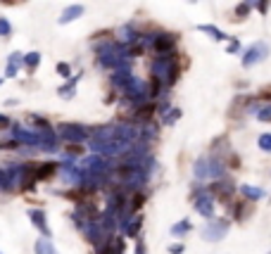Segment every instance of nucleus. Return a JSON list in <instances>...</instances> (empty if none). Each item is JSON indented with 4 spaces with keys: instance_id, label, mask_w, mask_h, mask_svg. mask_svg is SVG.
I'll use <instances>...</instances> for the list:
<instances>
[{
    "instance_id": "41",
    "label": "nucleus",
    "mask_w": 271,
    "mask_h": 254,
    "mask_svg": "<svg viewBox=\"0 0 271 254\" xmlns=\"http://www.w3.org/2000/svg\"><path fill=\"white\" fill-rule=\"evenodd\" d=\"M0 86H3V79H0Z\"/></svg>"
},
{
    "instance_id": "29",
    "label": "nucleus",
    "mask_w": 271,
    "mask_h": 254,
    "mask_svg": "<svg viewBox=\"0 0 271 254\" xmlns=\"http://www.w3.org/2000/svg\"><path fill=\"white\" fill-rule=\"evenodd\" d=\"M250 10H252V5H248V3H240V5L233 10V17H236V19H245V17L250 14Z\"/></svg>"
},
{
    "instance_id": "26",
    "label": "nucleus",
    "mask_w": 271,
    "mask_h": 254,
    "mask_svg": "<svg viewBox=\"0 0 271 254\" xmlns=\"http://www.w3.org/2000/svg\"><path fill=\"white\" fill-rule=\"evenodd\" d=\"M38 64H41V53H38V50H31V53L24 55V69H27V71H36Z\"/></svg>"
},
{
    "instance_id": "7",
    "label": "nucleus",
    "mask_w": 271,
    "mask_h": 254,
    "mask_svg": "<svg viewBox=\"0 0 271 254\" xmlns=\"http://www.w3.org/2000/svg\"><path fill=\"white\" fill-rule=\"evenodd\" d=\"M176 43H179V34L171 31H160L155 34V55H167V53H176Z\"/></svg>"
},
{
    "instance_id": "40",
    "label": "nucleus",
    "mask_w": 271,
    "mask_h": 254,
    "mask_svg": "<svg viewBox=\"0 0 271 254\" xmlns=\"http://www.w3.org/2000/svg\"><path fill=\"white\" fill-rule=\"evenodd\" d=\"M0 3H3V5H12L14 0H0Z\"/></svg>"
},
{
    "instance_id": "27",
    "label": "nucleus",
    "mask_w": 271,
    "mask_h": 254,
    "mask_svg": "<svg viewBox=\"0 0 271 254\" xmlns=\"http://www.w3.org/2000/svg\"><path fill=\"white\" fill-rule=\"evenodd\" d=\"M10 190H14L12 176H10L7 169H0V192H10Z\"/></svg>"
},
{
    "instance_id": "30",
    "label": "nucleus",
    "mask_w": 271,
    "mask_h": 254,
    "mask_svg": "<svg viewBox=\"0 0 271 254\" xmlns=\"http://www.w3.org/2000/svg\"><path fill=\"white\" fill-rule=\"evenodd\" d=\"M257 145L262 152H271V133H262V136L257 138Z\"/></svg>"
},
{
    "instance_id": "38",
    "label": "nucleus",
    "mask_w": 271,
    "mask_h": 254,
    "mask_svg": "<svg viewBox=\"0 0 271 254\" xmlns=\"http://www.w3.org/2000/svg\"><path fill=\"white\" fill-rule=\"evenodd\" d=\"M133 254H145V245H143V240L136 242V252H133Z\"/></svg>"
},
{
    "instance_id": "9",
    "label": "nucleus",
    "mask_w": 271,
    "mask_h": 254,
    "mask_svg": "<svg viewBox=\"0 0 271 254\" xmlns=\"http://www.w3.org/2000/svg\"><path fill=\"white\" fill-rule=\"evenodd\" d=\"M29 219H31V223H34L36 231H38L43 238H50V235H53V231H50V226H48V216H45L43 209H29Z\"/></svg>"
},
{
    "instance_id": "8",
    "label": "nucleus",
    "mask_w": 271,
    "mask_h": 254,
    "mask_svg": "<svg viewBox=\"0 0 271 254\" xmlns=\"http://www.w3.org/2000/svg\"><path fill=\"white\" fill-rule=\"evenodd\" d=\"M214 197H224L226 202H229V195H233V190H236V183H233V179H214V183L207 188Z\"/></svg>"
},
{
    "instance_id": "24",
    "label": "nucleus",
    "mask_w": 271,
    "mask_h": 254,
    "mask_svg": "<svg viewBox=\"0 0 271 254\" xmlns=\"http://www.w3.org/2000/svg\"><path fill=\"white\" fill-rule=\"evenodd\" d=\"M190 231H193V223H190L188 219H181L171 226V235H174V238H183V235H188Z\"/></svg>"
},
{
    "instance_id": "33",
    "label": "nucleus",
    "mask_w": 271,
    "mask_h": 254,
    "mask_svg": "<svg viewBox=\"0 0 271 254\" xmlns=\"http://www.w3.org/2000/svg\"><path fill=\"white\" fill-rule=\"evenodd\" d=\"M226 53H229V55H236V53H240V41H238V38H231L229 45H226Z\"/></svg>"
},
{
    "instance_id": "17",
    "label": "nucleus",
    "mask_w": 271,
    "mask_h": 254,
    "mask_svg": "<svg viewBox=\"0 0 271 254\" xmlns=\"http://www.w3.org/2000/svg\"><path fill=\"white\" fill-rule=\"evenodd\" d=\"M229 209H231L233 221H245L252 214V209L248 207V199H243V202H233V205H229Z\"/></svg>"
},
{
    "instance_id": "37",
    "label": "nucleus",
    "mask_w": 271,
    "mask_h": 254,
    "mask_svg": "<svg viewBox=\"0 0 271 254\" xmlns=\"http://www.w3.org/2000/svg\"><path fill=\"white\" fill-rule=\"evenodd\" d=\"M169 254H183V245H181V242L171 245V247H169Z\"/></svg>"
},
{
    "instance_id": "19",
    "label": "nucleus",
    "mask_w": 271,
    "mask_h": 254,
    "mask_svg": "<svg viewBox=\"0 0 271 254\" xmlns=\"http://www.w3.org/2000/svg\"><path fill=\"white\" fill-rule=\"evenodd\" d=\"M193 176L198 181H207L209 179V159L207 157H198L193 164Z\"/></svg>"
},
{
    "instance_id": "23",
    "label": "nucleus",
    "mask_w": 271,
    "mask_h": 254,
    "mask_svg": "<svg viewBox=\"0 0 271 254\" xmlns=\"http://www.w3.org/2000/svg\"><path fill=\"white\" fill-rule=\"evenodd\" d=\"M140 226H143V216H140V214H136V216L126 223L124 235H126V238H136V235L140 233Z\"/></svg>"
},
{
    "instance_id": "35",
    "label": "nucleus",
    "mask_w": 271,
    "mask_h": 254,
    "mask_svg": "<svg viewBox=\"0 0 271 254\" xmlns=\"http://www.w3.org/2000/svg\"><path fill=\"white\" fill-rule=\"evenodd\" d=\"M10 126H12L10 117H5V114H0V129H10Z\"/></svg>"
},
{
    "instance_id": "2",
    "label": "nucleus",
    "mask_w": 271,
    "mask_h": 254,
    "mask_svg": "<svg viewBox=\"0 0 271 254\" xmlns=\"http://www.w3.org/2000/svg\"><path fill=\"white\" fill-rule=\"evenodd\" d=\"M119 95L124 97L129 105H133V110L138 107V105L147 103L150 100V95H147V83L143 81V79H138V76H133L126 81V86L121 90H119Z\"/></svg>"
},
{
    "instance_id": "22",
    "label": "nucleus",
    "mask_w": 271,
    "mask_h": 254,
    "mask_svg": "<svg viewBox=\"0 0 271 254\" xmlns=\"http://www.w3.org/2000/svg\"><path fill=\"white\" fill-rule=\"evenodd\" d=\"M34 249H36V254H60L55 245L50 242V238H38L36 245H34Z\"/></svg>"
},
{
    "instance_id": "31",
    "label": "nucleus",
    "mask_w": 271,
    "mask_h": 254,
    "mask_svg": "<svg viewBox=\"0 0 271 254\" xmlns=\"http://www.w3.org/2000/svg\"><path fill=\"white\" fill-rule=\"evenodd\" d=\"M10 34H12V24H10V19L0 17V38H7Z\"/></svg>"
},
{
    "instance_id": "39",
    "label": "nucleus",
    "mask_w": 271,
    "mask_h": 254,
    "mask_svg": "<svg viewBox=\"0 0 271 254\" xmlns=\"http://www.w3.org/2000/svg\"><path fill=\"white\" fill-rule=\"evenodd\" d=\"M243 3H248V5H252V7L257 5V0H243Z\"/></svg>"
},
{
    "instance_id": "32",
    "label": "nucleus",
    "mask_w": 271,
    "mask_h": 254,
    "mask_svg": "<svg viewBox=\"0 0 271 254\" xmlns=\"http://www.w3.org/2000/svg\"><path fill=\"white\" fill-rule=\"evenodd\" d=\"M55 71L60 76H64V79H69V76H71V69H69V64H67V62H57Z\"/></svg>"
},
{
    "instance_id": "42",
    "label": "nucleus",
    "mask_w": 271,
    "mask_h": 254,
    "mask_svg": "<svg viewBox=\"0 0 271 254\" xmlns=\"http://www.w3.org/2000/svg\"><path fill=\"white\" fill-rule=\"evenodd\" d=\"M0 254H3V252H0Z\"/></svg>"
},
{
    "instance_id": "36",
    "label": "nucleus",
    "mask_w": 271,
    "mask_h": 254,
    "mask_svg": "<svg viewBox=\"0 0 271 254\" xmlns=\"http://www.w3.org/2000/svg\"><path fill=\"white\" fill-rule=\"evenodd\" d=\"M259 100H266V103H271V88H262V93H259Z\"/></svg>"
},
{
    "instance_id": "10",
    "label": "nucleus",
    "mask_w": 271,
    "mask_h": 254,
    "mask_svg": "<svg viewBox=\"0 0 271 254\" xmlns=\"http://www.w3.org/2000/svg\"><path fill=\"white\" fill-rule=\"evenodd\" d=\"M157 136H160V126L155 124L153 119L150 121H143V124H138V140L140 143H155L157 140Z\"/></svg>"
},
{
    "instance_id": "5",
    "label": "nucleus",
    "mask_w": 271,
    "mask_h": 254,
    "mask_svg": "<svg viewBox=\"0 0 271 254\" xmlns=\"http://www.w3.org/2000/svg\"><path fill=\"white\" fill-rule=\"evenodd\" d=\"M190 202H193L195 212L200 214V216H205V219H212L214 216V195L209 190H200L198 195H193L190 197Z\"/></svg>"
},
{
    "instance_id": "1",
    "label": "nucleus",
    "mask_w": 271,
    "mask_h": 254,
    "mask_svg": "<svg viewBox=\"0 0 271 254\" xmlns=\"http://www.w3.org/2000/svg\"><path fill=\"white\" fill-rule=\"evenodd\" d=\"M150 74L153 79L164 86V88H171L179 79V57L176 53H167V55H155L153 64H150Z\"/></svg>"
},
{
    "instance_id": "6",
    "label": "nucleus",
    "mask_w": 271,
    "mask_h": 254,
    "mask_svg": "<svg viewBox=\"0 0 271 254\" xmlns=\"http://www.w3.org/2000/svg\"><path fill=\"white\" fill-rule=\"evenodd\" d=\"M266 57H269V45L266 43H262V41H257V43H252L250 48L243 53V67L245 69H250V67H255L257 62H264Z\"/></svg>"
},
{
    "instance_id": "3",
    "label": "nucleus",
    "mask_w": 271,
    "mask_h": 254,
    "mask_svg": "<svg viewBox=\"0 0 271 254\" xmlns=\"http://www.w3.org/2000/svg\"><path fill=\"white\" fill-rule=\"evenodd\" d=\"M55 131H57V138L69 145H84V143H88V138H90L88 129L77 124V121H60L55 126Z\"/></svg>"
},
{
    "instance_id": "18",
    "label": "nucleus",
    "mask_w": 271,
    "mask_h": 254,
    "mask_svg": "<svg viewBox=\"0 0 271 254\" xmlns=\"http://www.w3.org/2000/svg\"><path fill=\"white\" fill-rule=\"evenodd\" d=\"M79 79H81V71H79L77 76H69V79H67V83L57 88V95H60V97H64V100H71V97H74V88H77Z\"/></svg>"
},
{
    "instance_id": "34",
    "label": "nucleus",
    "mask_w": 271,
    "mask_h": 254,
    "mask_svg": "<svg viewBox=\"0 0 271 254\" xmlns=\"http://www.w3.org/2000/svg\"><path fill=\"white\" fill-rule=\"evenodd\" d=\"M269 3H271V0H257V5H255V7L259 10V14H266V12H269Z\"/></svg>"
},
{
    "instance_id": "13",
    "label": "nucleus",
    "mask_w": 271,
    "mask_h": 254,
    "mask_svg": "<svg viewBox=\"0 0 271 254\" xmlns=\"http://www.w3.org/2000/svg\"><path fill=\"white\" fill-rule=\"evenodd\" d=\"M124 249H126L124 238H114V235H112L110 240L105 242V245H100L95 252L97 254H124Z\"/></svg>"
},
{
    "instance_id": "14",
    "label": "nucleus",
    "mask_w": 271,
    "mask_h": 254,
    "mask_svg": "<svg viewBox=\"0 0 271 254\" xmlns=\"http://www.w3.org/2000/svg\"><path fill=\"white\" fill-rule=\"evenodd\" d=\"M209 159V179H226V162L219 155H212Z\"/></svg>"
},
{
    "instance_id": "12",
    "label": "nucleus",
    "mask_w": 271,
    "mask_h": 254,
    "mask_svg": "<svg viewBox=\"0 0 271 254\" xmlns=\"http://www.w3.org/2000/svg\"><path fill=\"white\" fill-rule=\"evenodd\" d=\"M60 171V162H38L36 166V181H50Z\"/></svg>"
},
{
    "instance_id": "28",
    "label": "nucleus",
    "mask_w": 271,
    "mask_h": 254,
    "mask_svg": "<svg viewBox=\"0 0 271 254\" xmlns=\"http://www.w3.org/2000/svg\"><path fill=\"white\" fill-rule=\"evenodd\" d=\"M257 121H262V124H271V103L259 105V110H257Z\"/></svg>"
},
{
    "instance_id": "16",
    "label": "nucleus",
    "mask_w": 271,
    "mask_h": 254,
    "mask_svg": "<svg viewBox=\"0 0 271 254\" xmlns=\"http://www.w3.org/2000/svg\"><path fill=\"white\" fill-rule=\"evenodd\" d=\"M84 12H86L84 5H67L62 10V14H60V24H71V21L79 19Z\"/></svg>"
},
{
    "instance_id": "11",
    "label": "nucleus",
    "mask_w": 271,
    "mask_h": 254,
    "mask_svg": "<svg viewBox=\"0 0 271 254\" xmlns=\"http://www.w3.org/2000/svg\"><path fill=\"white\" fill-rule=\"evenodd\" d=\"M19 67H24V55L19 50H14L7 55V64H5V79H14L19 74Z\"/></svg>"
},
{
    "instance_id": "15",
    "label": "nucleus",
    "mask_w": 271,
    "mask_h": 254,
    "mask_svg": "<svg viewBox=\"0 0 271 254\" xmlns=\"http://www.w3.org/2000/svg\"><path fill=\"white\" fill-rule=\"evenodd\" d=\"M138 36H140V31L136 29V24H124V27L117 29V38L121 43H136Z\"/></svg>"
},
{
    "instance_id": "20",
    "label": "nucleus",
    "mask_w": 271,
    "mask_h": 254,
    "mask_svg": "<svg viewBox=\"0 0 271 254\" xmlns=\"http://www.w3.org/2000/svg\"><path fill=\"white\" fill-rule=\"evenodd\" d=\"M238 190H240L243 199H248V202H257V199H262L266 195V192L262 190L259 186H248V183H245V186H240Z\"/></svg>"
},
{
    "instance_id": "4",
    "label": "nucleus",
    "mask_w": 271,
    "mask_h": 254,
    "mask_svg": "<svg viewBox=\"0 0 271 254\" xmlns=\"http://www.w3.org/2000/svg\"><path fill=\"white\" fill-rule=\"evenodd\" d=\"M229 226L231 221L229 219H207V223L202 226V240L207 242H221L224 238H226V233H229Z\"/></svg>"
},
{
    "instance_id": "21",
    "label": "nucleus",
    "mask_w": 271,
    "mask_h": 254,
    "mask_svg": "<svg viewBox=\"0 0 271 254\" xmlns=\"http://www.w3.org/2000/svg\"><path fill=\"white\" fill-rule=\"evenodd\" d=\"M198 31H202V34H207L209 38H214V41H219V43L229 41V36L224 34L221 29H216L214 24H198Z\"/></svg>"
},
{
    "instance_id": "25",
    "label": "nucleus",
    "mask_w": 271,
    "mask_h": 254,
    "mask_svg": "<svg viewBox=\"0 0 271 254\" xmlns=\"http://www.w3.org/2000/svg\"><path fill=\"white\" fill-rule=\"evenodd\" d=\"M179 119H181L179 107H167V110L162 112V124H164V126H174Z\"/></svg>"
}]
</instances>
